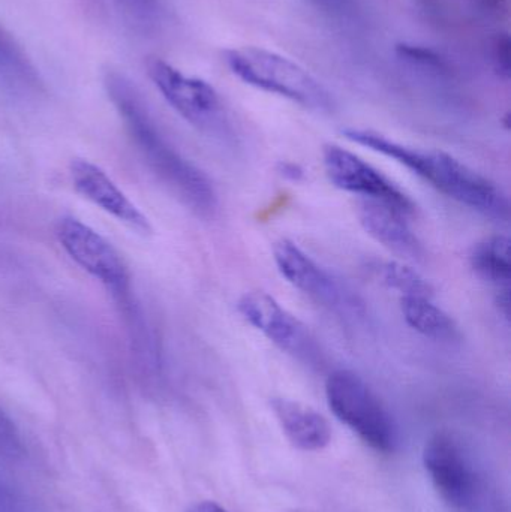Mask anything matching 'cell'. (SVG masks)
<instances>
[{
  "label": "cell",
  "instance_id": "obj_1",
  "mask_svg": "<svg viewBox=\"0 0 511 512\" xmlns=\"http://www.w3.org/2000/svg\"><path fill=\"white\" fill-rule=\"evenodd\" d=\"M104 84L147 168L192 212L204 218L212 216L218 207L212 180L162 134L137 87L125 75L113 71L107 72Z\"/></svg>",
  "mask_w": 511,
  "mask_h": 512
},
{
  "label": "cell",
  "instance_id": "obj_12",
  "mask_svg": "<svg viewBox=\"0 0 511 512\" xmlns=\"http://www.w3.org/2000/svg\"><path fill=\"white\" fill-rule=\"evenodd\" d=\"M359 219L363 230L393 254L414 261L425 256L422 242L411 230L407 215L401 210L380 201L362 200Z\"/></svg>",
  "mask_w": 511,
  "mask_h": 512
},
{
  "label": "cell",
  "instance_id": "obj_5",
  "mask_svg": "<svg viewBox=\"0 0 511 512\" xmlns=\"http://www.w3.org/2000/svg\"><path fill=\"white\" fill-rule=\"evenodd\" d=\"M273 259L285 280L306 297L335 313L342 321L362 322L366 316L365 303L332 271L318 264L314 258L288 239L273 246Z\"/></svg>",
  "mask_w": 511,
  "mask_h": 512
},
{
  "label": "cell",
  "instance_id": "obj_6",
  "mask_svg": "<svg viewBox=\"0 0 511 512\" xmlns=\"http://www.w3.org/2000/svg\"><path fill=\"white\" fill-rule=\"evenodd\" d=\"M146 69L165 101L186 122L209 134L227 131V111L215 87L201 78L186 75L161 57H149Z\"/></svg>",
  "mask_w": 511,
  "mask_h": 512
},
{
  "label": "cell",
  "instance_id": "obj_3",
  "mask_svg": "<svg viewBox=\"0 0 511 512\" xmlns=\"http://www.w3.org/2000/svg\"><path fill=\"white\" fill-rule=\"evenodd\" d=\"M224 60L239 80L309 110L329 111L332 96L299 63L261 47L230 48Z\"/></svg>",
  "mask_w": 511,
  "mask_h": 512
},
{
  "label": "cell",
  "instance_id": "obj_2",
  "mask_svg": "<svg viewBox=\"0 0 511 512\" xmlns=\"http://www.w3.org/2000/svg\"><path fill=\"white\" fill-rule=\"evenodd\" d=\"M342 134L347 140L404 165L450 200L492 219L509 218L507 195L455 156L441 150L408 146L372 129L348 128Z\"/></svg>",
  "mask_w": 511,
  "mask_h": 512
},
{
  "label": "cell",
  "instance_id": "obj_25",
  "mask_svg": "<svg viewBox=\"0 0 511 512\" xmlns=\"http://www.w3.org/2000/svg\"><path fill=\"white\" fill-rule=\"evenodd\" d=\"M6 54L8 53V51L5 50V48H3V45H0V54Z\"/></svg>",
  "mask_w": 511,
  "mask_h": 512
},
{
  "label": "cell",
  "instance_id": "obj_17",
  "mask_svg": "<svg viewBox=\"0 0 511 512\" xmlns=\"http://www.w3.org/2000/svg\"><path fill=\"white\" fill-rule=\"evenodd\" d=\"M398 53L417 65L428 66V68H443L444 66L443 59L437 53L429 48L419 47V45H398Z\"/></svg>",
  "mask_w": 511,
  "mask_h": 512
},
{
  "label": "cell",
  "instance_id": "obj_14",
  "mask_svg": "<svg viewBox=\"0 0 511 512\" xmlns=\"http://www.w3.org/2000/svg\"><path fill=\"white\" fill-rule=\"evenodd\" d=\"M401 312L405 322L426 339L453 343L461 337L455 319L431 297H401Z\"/></svg>",
  "mask_w": 511,
  "mask_h": 512
},
{
  "label": "cell",
  "instance_id": "obj_11",
  "mask_svg": "<svg viewBox=\"0 0 511 512\" xmlns=\"http://www.w3.org/2000/svg\"><path fill=\"white\" fill-rule=\"evenodd\" d=\"M69 177L75 192L84 200L141 236L152 233L149 219L101 167L87 159H74L69 164Z\"/></svg>",
  "mask_w": 511,
  "mask_h": 512
},
{
  "label": "cell",
  "instance_id": "obj_18",
  "mask_svg": "<svg viewBox=\"0 0 511 512\" xmlns=\"http://www.w3.org/2000/svg\"><path fill=\"white\" fill-rule=\"evenodd\" d=\"M0 451L11 456L21 451V439L17 427L2 409H0Z\"/></svg>",
  "mask_w": 511,
  "mask_h": 512
},
{
  "label": "cell",
  "instance_id": "obj_4",
  "mask_svg": "<svg viewBox=\"0 0 511 512\" xmlns=\"http://www.w3.org/2000/svg\"><path fill=\"white\" fill-rule=\"evenodd\" d=\"M326 397L330 411L378 453H392L396 427L377 394L357 373L338 369L327 376Z\"/></svg>",
  "mask_w": 511,
  "mask_h": 512
},
{
  "label": "cell",
  "instance_id": "obj_23",
  "mask_svg": "<svg viewBox=\"0 0 511 512\" xmlns=\"http://www.w3.org/2000/svg\"><path fill=\"white\" fill-rule=\"evenodd\" d=\"M312 2L317 3V5L326 6V8L338 9L344 8L347 0H312Z\"/></svg>",
  "mask_w": 511,
  "mask_h": 512
},
{
  "label": "cell",
  "instance_id": "obj_21",
  "mask_svg": "<svg viewBox=\"0 0 511 512\" xmlns=\"http://www.w3.org/2000/svg\"><path fill=\"white\" fill-rule=\"evenodd\" d=\"M282 174L288 179L299 180L303 176V171L294 164H282Z\"/></svg>",
  "mask_w": 511,
  "mask_h": 512
},
{
  "label": "cell",
  "instance_id": "obj_9",
  "mask_svg": "<svg viewBox=\"0 0 511 512\" xmlns=\"http://www.w3.org/2000/svg\"><path fill=\"white\" fill-rule=\"evenodd\" d=\"M323 164L330 182L341 191L359 195L362 200L389 204L407 216L413 215L416 210L411 198L389 177L384 176L380 170L372 167L356 153L338 144L324 146Z\"/></svg>",
  "mask_w": 511,
  "mask_h": 512
},
{
  "label": "cell",
  "instance_id": "obj_24",
  "mask_svg": "<svg viewBox=\"0 0 511 512\" xmlns=\"http://www.w3.org/2000/svg\"><path fill=\"white\" fill-rule=\"evenodd\" d=\"M483 2H485L489 8L494 9V11H501L506 0H483Z\"/></svg>",
  "mask_w": 511,
  "mask_h": 512
},
{
  "label": "cell",
  "instance_id": "obj_10",
  "mask_svg": "<svg viewBox=\"0 0 511 512\" xmlns=\"http://www.w3.org/2000/svg\"><path fill=\"white\" fill-rule=\"evenodd\" d=\"M423 465L447 504L459 510L473 505L479 480L464 447L452 433L431 436L423 450Z\"/></svg>",
  "mask_w": 511,
  "mask_h": 512
},
{
  "label": "cell",
  "instance_id": "obj_20",
  "mask_svg": "<svg viewBox=\"0 0 511 512\" xmlns=\"http://www.w3.org/2000/svg\"><path fill=\"white\" fill-rule=\"evenodd\" d=\"M188 512H228L221 505L216 504L213 501L198 502V504L192 505Z\"/></svg>",
  "mask_w": 511,
  "mask_h": 512
},
{
  "label": "cell",
  "instance_id": "obj_7",
  "mask_svg": "<svg viewBox=\"0 0 511 512\" xmlns=\"http://www.w3.org/2000/svg\"><path fill=\"white\" fill-rule=\"evenodd\" d=\"M54 234L63 251L78 267L99 280L117 300L123 303L128 300L131 274L122 256L108 240L72 216L60 218Z\"/></svg>",
  "mask_w": 511,
  "mask_h": 512
},
{
  "label": "cell",
  "instance_id": "obj_19",
  "mask_svg": "<svg viewBox=\"0 0 511 512\" xmlns=\"http://www.w3.org/2000/svg\"><path fill=\"white\" fill-rule=\"evenodd\" d=\"M510 42L509 38L500 39L497 45L498 69L504 77L509 78L510 74Z\"/></svg>",
  "mask_w": 511,
  "mask_h": 512
},
{
  "label": "cell",
  "instance_id": "obj_22",
  "mask_svg": "<svg viewBox=\"0 0 511 512\" xmlns=\"http://www.w3.org/2000/svg\"><path fill=\"white\" fill-rule=\"evenodd\" d=\"M498 306H500V309L503 310L504 315H506V318H509L510 316V295L509 291H503V295H501L500 298H498Z\"/></svg>",
  "mask_w": 511,
  "mask_h": 512
},
{
  "label": "cell",
  "instance_id": "obj_8",
  "mask_svg": "<svg viewBox=\"0 0 511 512\" xmlns=\"http://www.w3.org/2000/svg\"><path fill=\"white\" fill-rule=\"evenodd\" d=\"M240 315L282 352L306 364L321 360V349L305 324L288 312L272 295L246 292L237 303Z\"/></svg>",
  "mask_w": 511,
  "mask_h": 512
},
{
  "label": "cell",
  "instance_id": "obj_13",
  "mask_svg": "<svg viewBox=\"0 0 511 512\" xmlns=\"http://www.w3.org/2000/svg\"><path fill=\"white\" fill-rule=\"evenodd\" d=\"M272 409L288 441L297 450H324L332 441L329 421L311 406L285 397H276L272 400Z\"/></svg>",
  "mask_w": 511,
  "mask_h": 512
},
{
  "label": "cell",
  "instance_id": "obj_15",
  "mask_svg": "<svg viewBox=\"0 0 511 512\" xmlns=\"http://www.w3.org/2000/svg\"><path fill=\"white\" fill-rule=\"evenodd\" d=\"M471 268L482 279L498 286H509L511 279V242L507 236H491L474 246Z\"/></svg>",
  "mask_w": 511,
  "mask_h": 512
},
{
  "label": "cell",
  "instance_id": "obj_16",
  "mask_svg": "<svg viewBox=\"0 0 511 512\" xmlns=\"http://www.w3.org/2000/svg\"><path fill=\"white\" fill-rule=\"evenodd\" d=\"M375 273L384 286L401 297H434V288L416 268L399 261H383L375 265Z\"/></svg>",
  "mask_w": 511,
  "mask_h": 512
}]
</instances>
